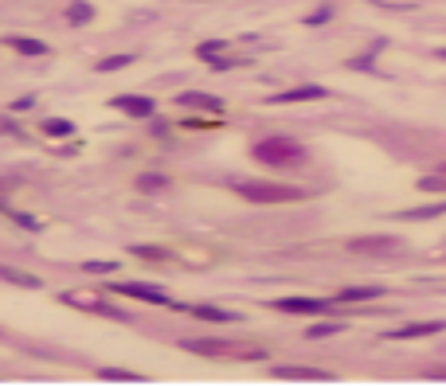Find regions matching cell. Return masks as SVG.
Wrapping results in <instances>:
<instances>
[{"instance_id":"cell-1","label":"cell","mask_w":446,"mask_h":387,"mask_svg":"<svg viewBox=\"0 0 446 387\" xmlns=\"http://www.w3.org/2000/svg\"><path fill=\"white\" fill-rule=\"evenodd\" d=\"M251 157L270 169H297V165H306V145H297L294 137H262L255 141Z\"/></svg>"},{"instance_id":"cell-2","label":"cell","mask_w":446,"mask_h":387,"mask_svg":"<svg viewBox=\"0 0 446 387\" xmlns=\"http://www.w3.org/2000/svg\"><path fill=\"white\" fill-rule=\"evenodd\" d=\"M235 192L251 204H294V199H306V188H290V184H270V180H239Z\"/></svg>"},{"instance_id":"cell-3","label":"cell","mask_w":446,"mask_h":387,"mask_svg":"<svg viewBox=\"0 0 446 387\" xmlns=\"http://www.w3.org/2000/svg\"><path fill=\"white\" fill-rule=\"evenodd\" d=\"M188 352L200 356H228V360H262L267 348H243V344H228V340H184Z\"/></svg>"},{"instance_id":"cell-4","label":"cell","mask_w":446,"mask_h":387,"mask_svg":"<svg viewBox=\"0 0 446 387\" xmlns=\"http://www.w3.org/2000/svg\"><path fill=\"white\" fill-rule=\"evenodd\" d=\"M110 294H126V298H137V301H149V305H172V298L165 289L149 286V282H106Z\"/></svg>"},{"instance_id":"cell-5","label":"cell","mask_w":446,"mask_h":387,"mask_svg":"<svg viewBox=\"0 0 446 387\" xmlns=\"http://www.w3.org/2000/svg\"><path fill=\"white\" fill-rule=\"evenodd\" d=\"M63 305L90 309V313H98V317H118V321H126V313H121L118 305H110V301H102L98 294H90V289H70V294H63Z\"/></svg>"},{"instance_id":"cell-6","label":"cell","mask_w":446,"mask_h":387,"mask_svg":"<svg viewBox=\"0 0 446 387\" xmlns=\"http://www.w3.org/2000/svg\"><path fill=\"white\" fill-rule=\"evenodd\" d=\"M403 247L396 235H357L348 238V250L352 255H396V250Z\"/></svg>"},{"instance_id":"cell-7","label":"cell","mask_w":446,"mask_h":387,"mask_svg":"<svg viewBox=\"0 0 446 387\" xmlns=\"http://www.w3.org/2000/svg\"><path fill=\"white\" fill-rule=\"evenodd\" d=\"M274 379H297V384H329V372L325 367H302V364H282V367H270Z\"/></svg>"},{"instance_id":"cell-8","label":"cell","mask_w":446,"mask_h":387,"mask_svg":"<svg viewBox=\"0 0 446 387\" xmlns=\"http://www.w3.org/2000/svg\"><path fill=\"white\" fill-rule=\"evenodd\" d=\"M110 106L121 109V114H129V118H153V98H145V94H114L110 98Z\"/></svg>"},{"instance_id":"cell-9","label":"cell","mask_w":446,"mask_h":387,"mask_svg":"<svg viewBox=\"0 0 446 387\" xmlns=\"http://www.w3.org/2000/svg\"><path fill=\"white\" fill-rule=\"evenodd\" d=\"M443 321H411V325H399L392 328V333H384V340H415V337H435V333H443Z\"/></svg>"},{"instance_id":"cell-10","label":"cell","mask_w":446,"mask_h":387,"mask_svg":"<svg viewBox=\"0 0 446 387\" xmlns=\"http://www.w3.org/2000/svg\"><path fill=\"white\" fill-rule=\"evenodd\" d=\"M274 309L278 313H325L329 301H321V298H278Z\"/></svg>"},{"instance_id":"cell-11","label":"cell","mask_w":446,"mask_h":387,"mask_svg":"<svg viewBox=\"0 0 446 387\" xmlns=\"http://www.w3.org/2000/svg\"><path fill=\"white\" fill-rule=\"evenodd\" d=\"M318 98H325V86H294L282 90V94H270L274 106H282V102H318Z\"/></svg>"},{"instance_id":"cell-12","label":"cell","mask_w":446,"mask_h":387,"mask_svg":"<svg viewBox=\"0 0 446 387\" xmlns=\"http://www.w3.org/2000/svg\"><path fill=\"white\" fill-rule=\"evenodd\" d=\"M4 43H8L12 51H20V55H47V43L43 40H31V36H4Z\"/></svg>"},{"instance_id":"cell-13","label":"cell","mask_w":446,"mask_h":387,"mask_svg":"<svg viewBox=\"0 0 446 387\" xmlns=\"http://www.w3.org/2000/svg\"><path fill=\"white\" fill-rule=\"evenodd\" d=\"M177 102H180V106H192V109H208V114H219V109H223V102H219V98L196 94V90H192V94H177Z\"/></svg>"},{"instance_id":"cell-14","label":"cell","mask_w":446,"mask_h":387,"mask_svg":"<svg viewBox=\"0 0 446 387\" xmlns=\"http://www.w3.org/2000/svg\"><path fill=\"white\" fill-rule=\"evenodd\" d=\"M384 289L380 286H345L337 294V301H372V298H380Z\"/></svg>"},{"instance_id":"cell-15","label":"cell","mask_w":446,"mask_h":387,"mask_svg":"<svg viewBox=\"0 0 446 387\" xmlns=\"http://www.w3.org/2000/svg\"><path fill=\"white\" fill-rule=\"evenodd\" d=\"M0 278L12 282V286H24V289H40L43 286L36 274H24V270H12V266H0Z\"/></svg>"},{"instance_id":"cell-16","label":"cell","mask_w":446,"mask_h":387,"mask_svg":"<svg viewBox=\"0 0 446 387\" xmlns=\"http://www.w3.org/2000/svg\"><path fill=\"white\" fill-rule=\"evenodd\" d=\"M43 137H70V133H75V121H67V118H43Z\"/></svg>"},{"instance_id":"cell-17","label":"cell","mask_w":446,"mask_h":387,"mask_svg":"<svg viewBox=\"0 0 446 387\" xmlns=\"http://www.w3.org/2000/svg\"><path fill=\"white\" fill-rule=\"evenodd\" d=\"M98 379H106V384H141L145 376L126 372V367H98Z\"/></svg>"},{"instance_id":"cell-18","label":"cell","mask_w":446,"mask_h":387,"mask_svg":"<svg viewBox=\"0 0 446 387\" xmlns=\"http://www.w3.org/2000/svg\"><path fill=\"white\" fill-rule=\"evenodd\" d=\"M188 313L200 321H239V313H228V309H216V305H192Z\"/></svg>"},{"instance_id":"cell-19","label":"cell","mask_w":446,"mask_h":387,"mask_svg":"<svg viewBox=\"0 0 446 387\" xmlns=\"http://www.w3.org/2000/svg\"><path fill=\"white\" fill-rule=\"evenodd\" d=\"M435 215H446V199H443V204H426V208L399 211V219H435Z\"/></svg>"},{"instance_id":"cell-20","label":"cell","mask_w":446,"mask_h":387,"mask_svg":"<svg viewBox=\"0 0 446 387\" xmlns=\"http://www.w3.org/2000/svg\"><path fill=\"white\" fill-rule=\"evenodd\" d=\"M137 188L141 192H161V188H169V176H165V172H145V176H137Z\"/></svg>"},{"instance_id":"cell-21","label":"cell","mask_w":446,"mask_h":387,"mask_svg":"<svg viewBox=\"0 0 446 387\" xmlns=\"http://www.w3.org/2000/svg\"><path fill=\"white\" fill-rule=\"evenodd\" d=\"M90 16H94V4H87V0H75V4L67 8V20L70 24H87Z\"/></svg>"},{"instance_id":"cell-22","label":"cell","mask_w":446,"mask_h":387,"mask_svg":"<svg viewBox=\"0 0 446 387\" xmlns=\"http://www.w3.org/2000/svg\"><path fill=\"white\" fill-rule=\"evenodd\" d=\"M12 223L24 227V231H31V235H40V231H43V223L36 215H28V211H12Z\"/></svg>"},{"instance_id":"cell-23","label":"cell","mask_w":446,"mask_h":387,"mask_svg":"<svg viewBox=\"0 0 446 387\" xmlns=\"http://www.w3.org/2000/svg\"><path fill=\"white\" fill-rule=\"evenodd\" d=\"M341 321H321V325H313L309 328V340H321V337H333V333H341Z\"/></svg>"},{"instance_id":"cell-24","label":"cell","mask_w":446,"mask_h":387,"mask_svg":"<svg viewBox=\"0 0 446 387\" xmlns=\"http://www.w3.org/2000/svg\"><path fill=\"white\" fill-rule=\"evenodd\" d=\"M419 188L423 192H446V172H431V176L419 180Z\"/></svg>"},{"instance_id":"cell-25","label":"cell","mask_w":446,"mask_h":387,"mask_svg":"<svg viewBox=\"0 0 446 387\" xmlns=\"http://www.w3.org/2000/svg\"><path fill=\"white\" fill-rule=\"evenodd\" d=\"M129 63H133V55H110V59L98 63V70H102V75H110V70H121V67H129Z\"/></svg>"},{"instance_id":"cell-26","label":"cell","mask_w":446,"mask_h":387,"mask_svg":"<svg viewBox=\"0 0 446 387\" xmlns=\"http://www.w3.org/2000/svg\"><path fill=\"white\" fill-rule=\"evenodd\" d=\"M82 270H87V274H114V262H98V258H94V262H82Z\"/></svg>"},{"instance_id":"cell-27","label":"cell","mask_w":446,"mask_h":387,"mask_svg":"<svg viewBox=\"0 0 446 387\" xmlns=\"http://www.w3.org/2000/svg\"><path fill=\"white\" fill-rule=\"evenodd\" d=\"M329 16H333V8H329V4H325V8H318V12H309V16H306V24H325Z\"/></svg>"},{"instance_id":"cell-28","label":"cell","mask_w":446,"mask_h":387,"mask_svg":"<svg viewBox=\"0 0 446 387\" xmlns=\"http://www.w3.org/2000/svg\"><path fill=\"white\" fill-rule=\"evenodd\" d=\"M129 250H133L137 258H165V255H161V247H129Z\"/></svg>"},{"instance_id":"cell-29","label":"cell","mask_w":446,"mask_h":387,"mask_svg":"<svg viewBox=\"0 0 446 387\" xmlns=\"http://www.w3.org/2000/svg\"><path fill=\"white\" fill-rule=\"evenodd\" d=\"M31 106H36V98H31V94H28V98H16V102H12V109H16V114H20V109H31Z\"/></svg>"},{"instance_id":"cell-30","label":"cell","mask_w":446,"mask_h":387,"mask_svg":"<svg viewBox=\"0 0 446 387\" xmlns=\"http://www.w3.org/2000/svg\"><path fill=\"white\" fill-rule=\"evenodd\" d=\"M438 59H446V47H438Z\"/></svg>"},{"instance_id":"cell-31","label":"cell","mask_w":446,"mask_h":387,"mask_svg":"<svg viewBox=\"0 0 446 387\" xmlns=\"http://www.w3.org/2000/svg\"><path fill=\"white\" fill-rule=\"evenodd\" d=\"M0 211H4V192H0Z\"/></svg>"},{"instance_id":"cell-32","label":"cell","mask_w":446,"mask_h":387,"mask_svg":"<svg viewBox=\"0 0 446 387\" xmlns=\"http://www.w3.org/2000/svg\"><path fill=\"white\" fill-rule=\"evenodd\" d=\"M438 172H446V165H443V169H438Z\"/></svg>"}]
</instances>
